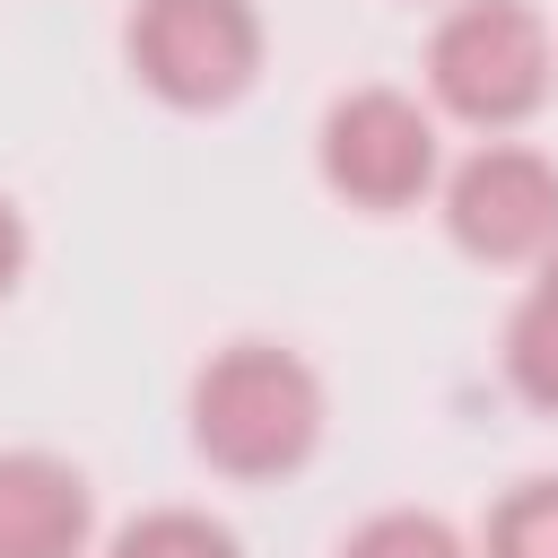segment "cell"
Listing matches in <instances>:
<instances>
[{"mask_svg":"<svg viewBox=\"0 0 558 558\" xmlns=\"http://www.w3.org/2000/svg\"><path fill=\"white\" fill-rule=\"evenodd\" d=\"M323 375L279 340H227L192 375V453L218 480H288L323 445Z\"/></svg>","mask_w":558,"mask_h":558,"instance_id":"cell-1","label":"cell"},{"mask_svg":"<svg viewBox=\"0 0 558 558\" xmlns=\"http://www.w3.org/2000/svg\"><path fill=\"white\" fill-rule=\"evenodd\" d=\"M558 87V35L532 0H453L427 35V113H453L488 140L532 122Z\"/></svg>","mask_w":558,"mask_h":558,"instance_id":"cell-2","label":"cell"},{"mask_svg":"<svg viewBox=\"0 0 558 558\" xmlns=\"http://www.w3.org/2000/svg\"><path fill=\"white\" fill-rule=\"evenodd\" d=\"M122 61L157 105L227 113L262 78V9L253 0H131Z\"/></svg>","mask_w":558,"mask_h":558,"instance_id":"cell-3","label":"cell"},{"mask_svg":"<svg viewBox=\"0 0 558 558\" xmlns=\"http://www.w3.org/2000/svg\"><path fill=\"white\" fill-rule=\"evenodd\" d=\"M314 166H323L331 201L392 218V209H418L445 183V140H436V113L410 87H349L314 122Z\"/></svg>","mask_w":558,"mask_h":558,"instance_id":"cell-4","label":"cell"},{"mask_svg":"<svg viewBox=\"0 0 558 558\" xmlns=\"http://www.w3.org/2000/svg\"><path fill=\"white\" fill-rule=\"evenodd\" d=\"M445 235L471 262H541L558 244V157L523 140H480L445 174Z\"/></svg>","mask_w":558,"mask_h":558,"instance_id":"cell-5","label":"cell"},{"mask_svg":"<svg viewBox=\"0 0 558 558\" xmlns=\"http://www.w3.org/2000/svg\"><path fill=\"white\" fill-rule=\"evenodd\" d=\"M96 488L44 445H0V558H87Z\"/></svg>","mask_w":558,"mask_h":558,"instance_id":"cell-6","label":"cell"},{"mask_svg":"<svg viewBox=\"0 0 558 558\" xmlns=\"http://www.w3.org/2000/svg\"><path fill=\"white\" fill-rule=\"evenodd\" d=\"M506 384L558 418V244L532 262V288L506 314Z\"/></svg>","mask_w":558,"mask_h":558,"instance_id":"cell-7","label":"cell"},{"mask_svg":"<svg viewBox=\"0 0 558 558\" xmlns=\"http://www.w3.org/2000/svg\"><path fill=\"white\" fill-rule=\"evenodd\" d=\"M105 558H244V541H235V523H218L209 506H140V514L105 541Z\"/></svg>","mask_w":558,"mask_h":558,"instance_id":"cell-8","label":"cell"},{"mask_svg":"<svg viewBox=\"0 0 558 558\" xmlns=\"http://www.w3.org/2000/svg\"><path fill=\"white\" fill-rule=\"evenodd\" d=\"M480 558H558V471L514 480L488 523H480Z\"/></svg>","mask_w":558,"mask_h":558,"instance_id":"cell-9","label":"cell"},{"mask_svg":"<svg viewBox=\"0 0 558 558\" xmlns=\"http://www.w3.org/2000/svg\"><path fill=\"white\" fill-rule=\"evenodd\" d=\"M340 558H480L436 506H384V514H366L349 541H340Z\"/></svg>","mask_w":558,"mask_h":558,"instance_id":"cell-10","label":"cell"},{"mask_svg":"<svg viewBox=\"0 0 558 558\" xmlns=\"http://www.w3.org/2000/svg\"><path fill=\"white\" fill-rule=\"evenodd\" d=\"M26 279V218H17V201H0V296Z\"/></svg>","mask_w":558,"mask_h":558,"instance_id":"cell-11","label":"cell"}]
</instances>
